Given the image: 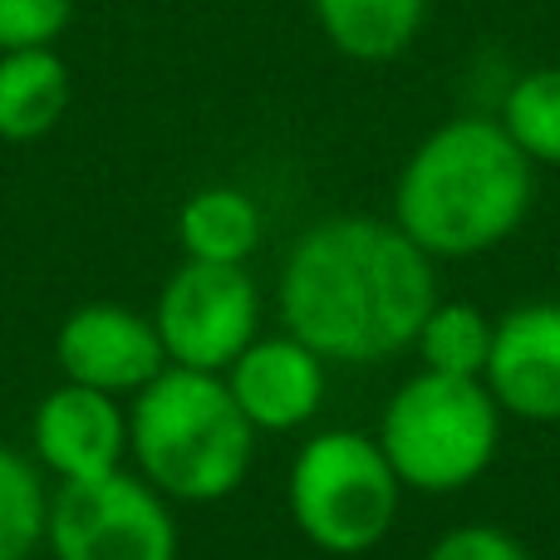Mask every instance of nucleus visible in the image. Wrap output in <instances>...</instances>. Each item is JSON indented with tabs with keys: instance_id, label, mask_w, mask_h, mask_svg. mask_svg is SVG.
I'll return each mask as SVG.
<instances>
[{
	"instance_id": "1",
	"label": "nucleus",
	"mask_w": 560,
	"mask_h": 560,
	"mask_svg": "<svg viewBox=\"0 0 560 560\" xmlns=\"http://www.w3.org/2000/svg\"><path fill=\"white\" fill-rule=\"evenodd\" d=\"M433 256L374 217H329L295 242L280 310L319 359H388L433 315Z\"/></svg>"
},
{
	"instance_id": "2",
	"label": "nucleus",
	"mask_w": 560,
	"mask_h": 560,
	"mask_svg": "<svg viewBox=\"0 0 560 560\" xmlns=\"http://www.w3.org/2000/svg\"><path fill=\"white\" fill-rule=\"evenodd\" d=\"M532 187V158L502 118H453L398 173L394 226L428 256H477L522 226Z\"/></svg>"
},
{
	"instance_id": "3",
	"label": "nucleus",
	"mask_w": 560,
	"mask_h": 560,
	"mask_svg": "<svg viewBox=\"0 0 560 560\" xmlns=\"http://www.w3.org/2000/svg\"><path fill=\"white\" fill-rule=\"evenodd\" d=\"M128 443L153 487L183 502H222L252 467V423L202 369H163L138 398Z\"/></svg>"
},
{
	"instance_id": "4",
	"label": "nucleus",
	"mask_w": 560,
	"mask_h": 560,
	"mask_svg": "<svg viewBox=\"0 0 560 560\" xmlns=\"http://www.w3.org/2000/svg\"><path fill=\"white\" fill-rule=\"evenodd\" d=\"M398 482L418 492H457L497 453V404L477 378L418 374L388 398L378 433Z\"/></svg>"
},
{
	"instance_id": "5",
	"label": "nucleus",
	"mask_w": 560,
	"mask_h": 560,
	"mask_svg": "<svg viewBox=\"0 0 560 560\" xmlns=\"http://www.w3.org/2000/svg\"><path fill=\"white\" fill-rule=\"evenodd\" d=\"M295 526L335 556H359L388 536L398 516V472L384 447L359 433H319L290 467Z\"/></svg>"
},
{
	"instance_id": "6",
	"label": "nucleus",
	"mask_w": 560,
	"mask_h": 560,
	"mask_svg": "<svg viewBox=\"0 0 560 560\" xmlns=\"http://www.w3.org/2000/svg\"><path fill=\"white\" fill-rule=\"evenodd\" d=\"M49 546L59 560H173L177 526L153 487L124 472L65 482L49 502Z\"/></svg>"
},
{
	"instance_id": "7",
	"label": "nucleus",
	"mask_w": 560,
	"mask_h": 560,
	"mask_svg": "<svg viewBox=\"0 0 560 560\" xmlns=\"http://www.w3.org/2000/svg\"><path fill=\"white\" fill-rule=\"evenodd\" d=\"M261 300L242 266L222 261H187L167 280L158 300V339L163 354L177 359V369H232L242 349L256 339Z\"/></svg>"
},
{
	"instance_id": "8",
	"label": "nucleus",
	"mask_w": 560,
	"mask_h": 560,
	"mask_svg": "<svg viewBox=\"0 0 560 560\" xmlns=\"http://www.w3.org/2000/svg\"><path fill=\"white\" fill-rule=\"evenodd\" d=\"M59 369L69 384L98 388V394H124V388H148L163 374V339L158 325L118 305H84L59 325L55 339Z\"/></svg>"
},
{
	"instance_id": "9",
	"label": "nucleus",
	"mask_w": 560,
	"mask_h": 560,
	"mask_svg": "<svg viewBox=\"0 0 560 560\" xmlns=\"http://www.w3.org/2000/svg\"><path fill=\"white\" fill-rule=\"evenodd\" d=\"M492 394L532 423L560 418V305H522L492 329Z\"/></svg>"
},
{
	"instance_id": "10",
	"label": "nucleus",
	"mask_w": 560,
	"mask_h": 560,
	"mask_svg": "<svg viewBox=\"0 0 560 560\" xmlns=\"http://www.w3.org/2000/svg\"><path fill=\"white\" fill-rule=\"evenodd\" d=\"M124 443H128L124 413H118L114 394H98V388L65 384L35 413V453L65 482H89V477L118 472Z\"/></svg>"
},
{
	"instance_id": "11",
	"label": "nucleus",
	"mask_w": 560,
	"mask_h": 560,
	"mask_svg": "<svg viewBox=\"0 0 560 560\" xmlns=\"http://www.w3.org/2000/svg\"><path fill=\"white\" fill-rule=\"evenodd\" d=\"M226 388H232L236 408L246 413L252 428L285 433V428H300L315 418L319 398H325V369H319L315 349L300 345L295 335L261 339V345L242 349Z\"/></svg>"
},
{
	"instance_id": "12",
	"label": "nucleus",
	"mask_w": 560,
	"mask_h": 560,
	"mask_svg": "<svg viewBox=\"0 0 560 560\" xmlns=\"http://www.w3.org/2000/svg\"><path fill=\"white\" fill-rule=\"evenodd\" d=\"M69 108V65L55 45L5 49L0 55V138L35 143Z\"/></svg>"
},
{
	"instance_id": "13",
	"label": "nucleus",
	"mask_w": 560,
	"mask_h": 560,
	"mask_svg": "<svg viewBox=\"0 0 560 560\" xmlns=\"http://www.w3.org/2000/svg\"><path fill=\"white\" fill-rule=\"evenodd\" d=\"M325 39L359 65L398 59L428 20V0H310Z\"/></svg>"
},
{
	"instance_id": "14",
	"label": "nucleus",
	"mask_w": 560,
	"mask_h": 560,
	"mask_svg": "<svg viewBox=\"0 0 560 560\" xmlns=\"http://www.w3.org/2000/svg\"><path fill=\"white\" fill-rule=\"evenodd\" d=\"M177 236H183L187 261L242 266L261 242V212L236 187H207V192L187 197L183 217H177Z\"/></svg>"
},
{
	"instance_id": "15",
	"label": "nucleus",
	"mask_w": 560,
	"mask_h": 560,
	"mask_svg": "<svg viewBox=\"0 0 560 560\" xmlns=\"http://www.w3.org/2000/svg\"><path fill=\"white\" fill-rule=\"evenodd\" d=\"M502 128L532 163L560 167V65L526 69L502 98Z\"/></svg>"
},
{
	"instance_id": "16",
	"label": "nucleus",
	"mask_w": 560,
	"mask_h": 560,
	"mask_svg": "<svg viewBox=\"0 0 560 560\" xmlns=\"http://www.w3.org/2000/svg\"><path fill=\"white\" fill-rule=\"evenodd\" d=\"M418 349L433 374L477 378V369H487L492 354V325L472 305H433V315L418 329Z\"/></svg>"
},
{
	"instance_id": "17",
	"label": "nucleus",
	"mask_w": 560,
	"mask_h": 560,
	"mask_svg": "<svg viewBox=\"0 0 560 560\" xmlns=\"http://www.w3.org/2000/svg\"><path fill=\"white\" fill-rule=\"evenodd\" d=\"M49 526L35 467L0 443V560H25Z\"/></svg>"
},
{
	"instance_id": "18",
	"label": "nucleus",
	"mask_w": 560,
	"mask_h": 560,
	"mask_svg": "<svg viewBox=\"0 0 560 560\" xmlns=\"http://www.w3.org/2000/svg\"><path fill=\"white\" fill-rule=\"evenodd\" d=\"M74 20V0H0V55L55 45Z\"/></svg>"
},
{
	"instance_id": "19",
	"label": "nucleus",
	"mask_w": 560,
	"mask_h": 560,
	"mask_svg": "<svg viewBox=\"0 0 560 560\" xmlns=\"http://www.w3.org/2000/svg\"><path fill=\"white\" fill-rule=\"evenodd\" d=\"M428 560H526V551L497 526H457L428 551Z\"/></svg>"
}]
</instances>
